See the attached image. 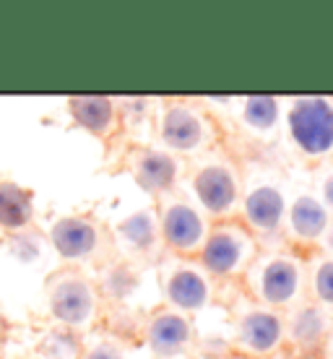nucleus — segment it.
Masks as SVG:
<instances>
[{"instance_id":"nucleus-8","label":"nucleus","mask_w":333,"mask_h":359,"mask_svg":"<svg viewBox=\"0 0 333 359\" xmlns=\"http://www.w3.org/2000/svg\"><path fill=\"white\" fill-rule=\"evenodd\" d=\"M245 307L232 315V351L247 359H276L284 354V313L255 305L243 297Z\"/></svg>"},{"instance_id":"nucleus-7","label":"nucleus","mask_w":333,"mask_h":359,"mask_svg":"<svg viewBox=\"0 0 333 359\" xmlns=\"http://www.w3.org/2000/svg\"><path fill=\"white\" fill-rule=\"evenodd\" d=\"M154 211H156L159 240L164 250L180 261H196L211 229V222L203 216V211L193 201L175 193L156 198Z\"/></svg>"},{"instance_id":"nucleus-17","label":"nucleus","mask_w":333,"mask_h":359,"mask_svg":"<svg viewBox=\"0 0 333 359\" xmlns=\"http://www.w3.org/2000/svg\"><path fill=\"white\" fill-rule=\"evenodd\" d=\"M284 102L281 97L271 94H250V97L237 99V117L240 126L252 133L255 138H269L279 130L281 117H284Z\"/></svg>"},{"instance_id":"nucleus-14","label":"nucleus","mask_w":333,"mask_h":359,"mask_svg":"<svg viewBox=\"0 0 333 359\" xmlns=\"http://www.w3.org/2000/svg\"><path fill=\"white\" fill-rule=\"evenodd\" d=\"M47 240L57 252V258L65 266L79 269L81 263L91 261L102 248L104 240V229L102 224L89 214H65L57 216L50 229H47Z\"/></svg>"},{"instance_id":"nucleus-24","label":"nucleus","mask_w":333,"mask_h":359,"mask_svg":"<svg viewBox=\"0 0 333 359\" xmlns=\"http://www.w3.org/2000/svg\"><path fill=\"white\" fill-rule=\"evenodd\" d=\"M320 359H333V336L328 339V344H325V349H323V357Z\"/></svg>"},{"instance_id":"nucleus-4","label":"nucleus","mask_w":333,"mask_h":359,"mask_svg":"<svg viewBox=\"0 0 333 359\" xmlns=\"http://www.w3.org/2000/svg\"><path fill=\"white\" fill-rule=\"evenodd\" d=\"M243 188V175L224 154L201 156V162H196L190 170V190L196 198V206L203 211L208 222L237 219Z\"/></svg>"},{"instance_id":"nucleus-20","label":"nucleus","mask_w":333,"mask_h":359,"mask_svg":"<svg viewBox=\"0 0 333 359\" xmlns=\"http://www.w3.org/2000/svg\"><path fill=\"white\" fill-rule=\"evenodd\" d=\"M305 299L333 310V255L315 250L305 255Z\"/></svg>"},{"instance_id":"nucleus-18","label":"nucleus","mask_w":333,"mask_h":359,"mask_svg":"<svg viewBox=\"0 0 333 359\" xmlns=\"http://www.w3.org/2000/svg\"><path fill=\"white\" fill-rule=\"evenodd\" d=\"M112 234L120 248H125L128 252H138V255H149L154 252V248L162 245L154 208H138L133 214H128L125 219L117 222Z\"/></svg>"},{"instance_id":"nucleus-2","label":"nucleus","mask_w":333,"mask_h":359,"mask_svg":"<svg viewBox=\"0 0 333 359\" xmlns=\"http://www.w3.org/2000/svg\"><path fill=\"white\" fill-rule=\"evenodd\" d=\"M47 313L68 333L89 336L102 313V289L81 269H57L45 281Z\"/></svg>"},{"instance_id":"nucleus-9","label":"nucleus","mask_w":333,"mask_h":359,"mask_svg":"<svg viewBox=\"0 0 333 359\" xmlns=\"http://www.w3.org/2000/svg\"><path fill=\"white\" fill-rule=\"evenodd\" d=\"M289 198L284 185L276 180H258L243 188V201L237 219L243 222L250 234L258 240V245L276 243V248H284L281 240V226H284V214H287Z\"/></svg>"},{"instance_id":"nucleus-22","label":"nucleus","mask_w":333,"mask_h":359,"mask_svg":"<svg viewBox=\"0 0 333 359\" xmlns=\"http://www.w3.org/2000/svg\"><path fill=\"white\" fill-rule=\"evenodd\" d=\"M318 198L323 201V206L328 208V214L333 216V167L325 170V175L320 177V188H318Z\"/></svg>"},{"instance_id":"nucleus-5","label":"nucleus","mask_w":333,"mask_h":359,"mask_svg":"<svg viewBox=\"0 0 333 359\" xmlns=\"http://www.w3.org/2000/svg\"><path fill=\"white\" fill-rule=\"evenodd\" d=\"M261 245L250 234V229L240 219H226V222H211V229L206 234V243L201 248L198 263L208 276L226 284V281H240L250 263L258 258Z\"/></svg>"},{"instance_id":"nucleus-3","label":"nucleus","mask_w":333,"mask_h":359,"mask_svg":"<svg viewBox=\"0 0 333 359\" xmlns=\"http://www.w3.org/2000/svg\"><path fill=\"white\" fill-rule=\"evenodd\" d=\"M289 146L307 162H333V97L302 94L284 102Z\"/></svg>"},{"instance_id":"nucleus-16","label":"nucleus","mask_w":333,"mask_h":359,"mask_svg":"<svg viewBox=\"0 0 333 359\" xmlns=\"http://www.w3.org/2000/svg\"><path fill=\"white\" fill-rule=\"evenodd\" d=\"M68 115L83 133L94 135L100 141H109L123 128V107L120 99L104 94H76L65 99Z\"/></svg>"},{"instance_id":"nucleus-19","label":"nucleus","mask_w":333,"mask_h":359,"mask_svg":"<svg viewBox=\"0 0 333 359\" xmlns=\"http://www.w3.org/2000/svg\"><path fill=\"white\" fill-rule=\"evenodd\" d=\"M34 193L13 180H0V229L24 232L34 224Z\"/></svg>"},{"instance_id":"nucleus-13","label":"nucleus","mask_w":333,"mask_h":359,"mask_svg":"<svg viewBox=\"0 0 333 359\" xmlns=\"http://www.w3.org/2000/svg\"><path fill=\"white\" fill-rule=\"evenodd\" d=\"M125 170L144 193L162 198L175 193L185 162L162 146H135L125 154Z\"/></svg>"},{"instance_id":"nucleus-12","label":"nucleus","mask_w":333,"mask_h":359,"mask_svg":"<svg viewBox=\"0 0 333 359\" xmlns=\"http://www.w3.org/2000/svg\"><path fill=\"white\" fill-rule=\"evenodd\" d=\"M217 294V281L208 276L196 261L175 258L172 266L162 271V297L164 305L177 313L193 315L203 313Z\"/></svg>"},{"instance_id":"nucleus-21","label":"nucleus","mask_w":333,"mask_h":359,"mask_svg":"<svg viewBox=\"0 0 333 359\" xmlns=\"http://www.w3.org/2000/svg\"><path fill=\"white\" fill-rule=\"evenodd\" d=\"M76 359H130L128 346L115 336H102V333H89L83 336L81 349Z\"/></svg>"},{"instance_id":"nucleus-23","label":"nucleus","mask_w":333,"mask_h":359,"mask_svg":"<svg viewBox=\"0 0 333 359\" xmlns=\"http://www.w3.org/2000/svg\"><path fill=\"white\" fill-rule=\"evenodd\" d=\"M318 250L325 252V255H333V224H331V229L325 232L323 243H320V248H318Z\"/></svg>"},{"instance_id":"nucleus-6","label":"nucleus","mask_w":333,"mask_h":359,"mask_svg":"<svg viewBox=\"0 0 333 359\" xmlns=\"http://www.w3.org/2000/svg\"><path fill=\"white\" fill-rule=\"evenodd\" d=\"M156 135H159L162 149L185 159V156L206 154L208 149H214V144H217V123L196 102L170 99L159 109Z\"/></svg>"},{"instance_id":"nucleus-25","label":"nucleus","mask_w":333,"mask_h":359,"mask_svg":"<svg viewBox=\"0 0 333 359\" xmlns=\"http://www.w3.org/2000/svg\"><path fill=\"white\" fill-rule=\"evenodd\" d=\"M219 359H247V357H243V354H234V351H229V354H224V357H219Z\"/></svg>"},{"instance_id":"nucleus-10","label":"nucleus","mask_w":333,"mask_h":359,"mask_svg":"<svg viewBox=\"0 0 333 359\" xmlns=\"http://www.w3.org/2000/svg\"><path fill=\"white\" fill-rule=\"evenodd\" d=\"M333 336V310L302 299L284 313V351L294 359H320Z\"/></svg>"},{"instance_id":"nucleus-11","label":"nucleus","mask_w":333,"mask_h":359,"mask_svg":"<svg viewBox=\"0 0 333 359\" xmlns=\"http://www.w3.org/2000/svg\"><path fill=\"white\" fill-rule=\"evenodd\" d=\"M333 216L323 206L318 193L302 190L294 198H289L287 214H284V226H281V240L284 248L297 250L302 255L315 252L323 243L325 232L331 229Z\"/></svg>"},{"instance_id":"nucleus-15","label":"nucleus","mask_w":333,"mask_h":359,"mask_svg":"<svg viewBox=\"0 0 333 359\" xmlns=\"http://www.w3.org/2000/svg\"><path fill=\"white\" fill-rule=\"evenodd\" d=\"M141 336H144V344L149 346V351L156 357H185L196 344V325H193L190 315L162 305L146 315Z\"/></svg>"},{"instance_id":"nucleus-1","label":"nucleus","mask_w":333,"mask_h":359,"mask_svg":"<svg viewBox=\"0 0 333 359\" xmlns=\"http://www.w3.org/2000/svg\"><path fill=\"white\" fill-rule=\"evenodd\" d=\"M305 255L289 248L261 250L240 278L243 294L255 305L287 313L305 299Z\"/></svg>"}]
</instances>
